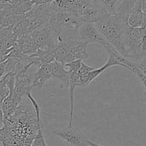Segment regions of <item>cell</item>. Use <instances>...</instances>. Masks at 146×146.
<instances>
[{
	"label": "cell",
	"mask_w": 146,
	"mask_h": 146,
	"mask_svg": "<svg viewBox=\"0 0 146 146\" xmlns=\"http://www.w3.org/2000/svg\"><path fill=\"white\" fill-rule=\"evenodd\" d=\"M95 25L106 41L123 56L124 36L130 26L128 18L118 13L106 14Z\"/></svg>",
	"instance_id": "1"
},
{
	"label": "cell",
	"mask_w": 146,
	"mask_h": 146,
	"mask_svg": "<svg viewBox=\"0 0 146 146\" xmlns=\"http://www.w3.org/2000/svg\"><path fill=\"white\" fill-rule=\"evenodd\" d=\"M81 24L76 14L51 7L48 26L57 36L58 41L75 40L76 33Z\"/></svg>",
	"instance_id": "2"
},
{
	"label": "cell",
	"mask_w": 146,
	"mask_h": 146,
	"mask_svg": "<svg viewBox=\"0 0 146 146\" xmlns=\"http://www.w3.org/2000/svg\"><path fill=\"white\" fill-rule=\"evenodd\" d=\"M142 29L133 28L129 26L126 30L123 41V56L128 59L141 61L143 58L142 51Z\"/></svg>",
	"instance_id": "3"
},
{
	"label": "cell",
	"mask_w": 146,
	"mask_h": 146,
	"mask_svg": "<svg viewBox=\"0 0 146 146\" xmlns=\"http://www.w3.org/2000/svg\"><path fill=\"white\" fill-rule=\"evenodd\" d=\"M50 14V4L39 6L34 5L30 11L23 14L29 25V34L37 29L48 25Z\"/></svg>",
	"instance_id": "4"
},
{
	"label": "cell",
	"mask_w": 146,
	"mask_h": 146,
	"mask_svg": "<svg viewBox=\"0 0 146 146\" xmlns=\"http://www.w3.org/2000/svg\"><path fill=\"white\" fill-rule=\"evenodd\" d=\"M76 41L84 44H98L103 47L108 44L96 27L95 24L82 23L77 30L75 35Z\"/></svg>",
	"instance_id": "5"
},
{
	"label": "cell",
	"mask_w": 146,
	"mask_h": 146,
	"mask_svg": "<svg viewBox=\"0 0 146 146\" xmlns=\"http://www.w3.org/2000/svg\"><path fill=\"white\" fill-rule=\"evenodd\" d=\"M53 134L59 137L71 146H88V138L78 128L68 125L53 131Z\"/></svg>",
	"instance_id": "6"
},
{
	"label": "cell",
	"mask_w": 146,
	"mask_h": 146,
	"mask_svg": "<svg viewBox=\"0 0 146 146\" xmlns=\"http://www.w3.org/2000/svg\"><path fill=\"white\" fill-rule=\"evenodd\" d=\"M27 68H23L21 71L15 73V84H14V91L10 94L19 101H22L23 97L27 96L31 93L32 88L33 76L28 74Z\"/></svg>",
	"instance_id": "7"
},
{
	"label": "cell",
	"mask_w": 146,
	"mask_h": 146,
	"mask_svg": "<svg viewBox=\"0 0 146 146\" xmlns=\"http://www.w3.org/2000/svg\"><path fill=\"white\" fill-rule=\"evenodd\" d=\"M30 35L36 49H44L49 47L56 46L58 42L57 36L48 25L34 30Z\"/></svg>",
	"instance_id": "8"
},
{
	"label": "cell",
	"mask_w": 146,
	"mask_h": 146,
	"mask_svg": "<svg viewBox=\"0 0 146 146\" xmlns=\"http://www.w3.org/2000/svg\"><path fill=\"white\" fill-rule=\"evenodd\" d=\"M106 14H108L103 9L96 1L93 3L88 7L84 9L78 14V17L82 23L96 24Z\"/></svg>",
	"instance_id": "9"
},
{
	"label": "cell",
	"mask_w": 146,
	"mask_h": 146,
	"mask_svg": "<svg viewBox=\"0 0 146 146\" xmlns=\"http://www.w3.org/2000/svg\"><path fill=\"white\" fill-rule=\"evenodd\" d=\"M48 68L51 72L52 78H54L58 80L64 87H68L69 86V78H68V71H66L64 66L56 60L48 64Z\"/></svg>",
	"instance_id": "10"
},
{
	"label": "cell",
	"mask_w": 146,
	"mask_h": 146,
	"mask_svg": "<svg viewBox=\"0 0 146 146\" xmlns=\"http://www.w3.org/2000/svg\"><path fill=\"white\" fill-rule=\"evenodd\" d=\"M52 78L48 68V64H42L38 67V71L33 76L32 88L41 89L46 81Z\"/></svg>",
	"instance_id": "11"
},
{
	"label": "cell",
	"mask_w": 146,
	"mask_h": 146,
	"mask_svg": "<svg viewBox=\"0 0 146 146\" xmlns=\"http://www.w3.org/2000/svg\"><path fill=\"white\" fill-rule=\"evenodd\" d=\"M144 0H136L133 8L128 17V23L131 27L140 28L143 21V4Z\"/></svg>",
	"instance_id": "12"
},
{
	"label": "cell",
	"mask_w": 146,
	"mask_h": 146,
	"mask_svg": "<svg viewBox=\"0 0 146 146\" xmlns=\"http://www.w3.org/2000/svg\"><path fill=\"white\" fill-rule=\"evenodd\" d=\"M14 47L18 49L22 54L28 56L34 54L37 50L33 43L30 34H26L19 38L16 41Z\"/></svg>",
	"instance_id": "13"
},
{
	"label": "cell",
	"mask_w": 146,
	"mask_h": 146,
	"mask_svg": "<svg viewBox=\"0 0 146 146\" xmlns=\"http://www.w3.org/2000/svg\"><path fill=\"white\" fill-rule=\"evenodd\" d=\"M54 50H55V46L49 47V48H44V49L38 48L34 54H31L29 56L38 58L41 65L48 64L56 60Z\"/></svg>",
	"instance_id": "14"
},
{
	"label": "cell",
	"mask_w": 146,
	"mask_h": 146,
	"mask_svg": "<svg viewBox=\"0 0 146 146\" xmlns=\"http://www.w3.org/2000/svg\"><path fill=\"white\" fill-rule=\"evenodd\" d=\"M17 39L13 34L12 27L0 29V46L4 48H11L15 45Z\"/></svg>",
	"instance_id": "15"
},
{
	"label": "cell",
	"mask_w": 146,
	"mask_h": 146,
	"mask_svg": "<svg viewBox=\"0 0 146 146\" xmlns=\"http://www.w3.org/2000/svg\"><path fill=\"white\" fill-rule=\"evenodd\" d=\"M17 18L18 16L12 12L11 8L0 10V29L13 27Z\"/></svg>",
	"instance_id": "16"
},
{
	"label": "cell",
	"mask_w": 146,
	"mask_h": 146,
	"mask_svg": "<svg viewBox=\"0 0 146 146\" xmlns=\"http://www.w3.org/2000/svg\"><path fill=\"white\" fill-rule=\"evenodd\" d=\"M121 1L122 0H96L97 4L103 9L111 14H116L117 9Z\"/></svg>",
	"instance_id": "17"
},
{
	"label": "cell",
	"mask_w": 146,
	"mask_h": 146,
	"mask_svg": "<svg viewBox=\"0 0 146 146\" xmlns=\"http://www.w3.org/2000/svg\"><path fill=\"white\" fill-rule=\"evenodd\" d=\"M94 68L89 66L86 65L82 62L79 71H78V74L79 76V82H80V87H83L85 88L87 86L89 85V82H88V74L90 71L94 70Z\"/></svg>",
	"instance_id": "18"
},
{
	"label": "cell",
	"mask_w": 146,
	"mask_h": 146,
	"mask_svg": "<svg viewBox=\"0 0 146 146\" xmlns=\"http://www.w3.org/2000/svg\"><path fill=\"white\" fill-rule=\"evenodd\" d=\"M33 6L34 4L31 0H26V1H21L17 5L11 7V10L15 15L21 16L30 11Z\"/></svg>",
	"instance_id": "19"
},
{
	"label": "cell",
	"mask_w": 146,
	"mask_h": 146,
	"mask_svg": "<svg viewBox=\"0 0 146 146\" xmlns=\"http://www.w3.org/2000/svg\"><path fill=\"white\" fill-rule=\"evenodd\" d=\"M135 2H136V0H122L118 7L116 13L120 14L123 17L128 18Z\"/></svg>",
	"instance_id": "20"
},
{
	"label": "cell",
	"mask_w": 146,
	"mask_h": 146,
	"mask_svg": "<svg viewBox=\"0 0 146 146\" xmlns=\"http://www.w3.org/2000/svg\"><path fill=\"white\" fill-rule=\"evenodd\" d=\"M42 128H41L38 130L36 135L33 140L31 146H47L44 134H43Z\"/></svg>",
	"instance_id": "21"
},
{
	"label": "cell",
	"mask_w": 146,
	"mask_h": 146,
	"mask_svg": "<svg viewBox=\"0 0 146 146\" xmlns=\"http://www.w3.org/2000/svg\"><path fill=\"white\" fill-rule=\"evenodd\" d=\"M108 68H110V66L106 63L105 65L103 66L101 68H98V69L94 68V70L90 71L89 74H88V82H89V84H91L95 78H96L100 74H102L104 71H106V70Z\"/></svg>",
	"instance_id": "22"
},
{
	"label": "cell",
	"mask_w": 146,
	"mask_h": 146,
	"mask_svg": "<svg viewBox=\"0 0 146 146\" xmlns=\"http://www.w3.org/2000/svg\"><path fill=\"white\" fill-rule=\"evenodd\" d=\"M82 60H76V61H72V62L68 63L65 64L64 66H67L68 68V71L70 72H78L81 68Z\"/></svg>",
	"instance_id": "23"
},
{
	"label": "cell",
	"mask_w": 146,
	"mask_h": 146,
	"mask_svg": "<svg viewBox=\"0 0 146 146\" xmlns=\"http://www.w3.org/2000/svg\"><path fill=\"white\" fill-rule=\"evenodd\" d=\"M56 0H31L34 5H45V4H49Z\"/></svg>",
	"instance_id": "24"
},
{
	"label": "cell",
	"mask_w": 146,
	"mask_h": 146,
	"mask_svg": "<svg viewBox=\"0 0 146 146\" xmlns=\"http://www.w3.org/2000/svg\"><path fill=\"white\" fill-rule=\"evenodd\" d=\"M135 74H136V75L138 76V78H140V80L141 81L142 84H143L144 87H145V88L146 90V75H145V74H143V73L142 71H141V70H139V69H138V71H136Z\"/></svg>",
	"instance_id": "25"
},
{
	"label": "cell",
	"mask_w": 146,
	"mask_h": 146,
	"mask_svg": "<svg viewBox=\"0 0 146 146\" xmlns=\"http://www.w3.org/2000/svg\"><path fill=\"white\" fill-rule=\"evenodd\" d=\"M138 67L143 74L146 75V58H143L140 63H138Z\"/></svg>",
	"instance_id": "26"
},
{
	"label": "cell",
	"mask_w": 146,
	"mask_h": 146,
	"mask_svg": "<svg viewBox=\"0 0 146 146\" xmlns=\"http://www.w3.org/2000/svg\"><path fill=\"white\" fill-rule=\"evenodd\" d=\"M141 46H142V51L143 55V58H145L146 55V34L143 35L142 38V43H141Z\"/></svg>",
	"instance_id": "27"
},
{
	"label": "cell",
	"mask_w": 146,
	"mask_h": 146,
	"mask_svg": "<svg viewBox=\"0 0 146 146\" xmlns=\"http://www.w3.org/2000/svg\"><path fill=\"white\" fill-rule=\"evenodd\" d=\"M13 48H9V49H7V48H4L3 47L0 46V56H7L9 54V53L12 51Z\"/></svg>",
	"instance_id": "28"
},
{
	"label": "cell",
	"mask_w": 146,
	"mask_h": 146,
	"mask_svg": "<svg viewBox=\"0 0 146 146\" xmlns=\"http://www.w3.org/2000/svg\"><path fill=\"white\" fill-rule=\"evenodd\" d=\"M5 69H6V61L1 63L0 64V78L5 75Z\"/></svg>",
	"instance_id": "29"
},
{
	"label": "cell",
	"mask_w": 146,
	"mask_h": 146,
	"mask_svg": "<svg viewBox=\"0 0 146 146\" xmlns=\"http://www.w3.org/2000/svg\"><path fill=\"white\" fill-rule=\"evenodd\" d=\"M5 1L9 5L11 6V7H14L19 2H21V0H5Z\"/></svg>",
	"instance_id": "30"
},
{
	"label": "cell",
	"mask_w": 146,
	"mask_h": 146,
	"mask_svg": "<svg viewBox=\"0 0 146 146\" xmlns=\"http://www.w3.org/2000/svg\"><path fill=\"white\" fill-rule=\"evenodd\" d=\"M8 57H9L8 55L5 56H0V64H1V63L7 61V60L8 59Z\"/></svg>",
	"instance_id": "31"
},
{
	"label": "cell",
	"mask_w": 146,
	"mask_h": 146,
	"mask_svg": "<svg viewBox=\"0 0 146 146\" xmlns=\"http://www.w3.org/2000/svg\"><path fill=\"white\" fill-rule=\"evenodd\" d=\"M88 145L89 146H103V145H98V144L96 143L92 142V141H89V140L88 141Z\"/></svg>",
	"instance_id": "32"
},
{
	"label": "cell",
	"mask_w": 146,
	"mask_h": 146,
	"mask_svg": "<svg viewBox=\"0 0 146 146\" xmlns=\"http://www.w3.org/2000/svg\"><path fill=\"white\" fill-rule=\"evenodd\" d=\"M144 101L146 104V93H144Z\"/></svg>",
	"instance_id": "33"
},
{
	"label": "cell",
	"mask_w": 146,
	"mask_h": 146,
	"mask_svg": "<svg viewBox=\"0 0 146 146\" xmlns=\"http://www.w3.org/2000/svg\"><path fill=\"white\" fill-rule=\"evenodd\" d=\"M0 146H3V145H2V144H1V142H0Z\"/></svg>",
	"instance_id": "34"
},
{
	"label": "cell",
	"mask_w": 146,
	"mask_h": 146,
	"mask_svg": "<svg viewBox=\"0 0 146 146\" xmlns=\"http://www.w3.org/2000/svg\"><path fill=\"white\" fill-rule=\"evenodd\" d=\"M21 1H26V0H21Z\"/></svg>",
	"instance_id": "35"
}]
</instances>
